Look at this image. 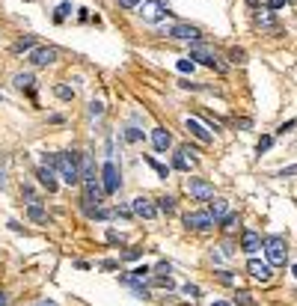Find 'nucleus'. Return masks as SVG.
<instances>
[{
  "mask_svg": "<svg viewBox=\"0 0 297 306\" xmlns=\"http://www.w3.org/2000/svg\"><path fill=\"white\" fill-rule=\"evenodd\" d=\"M54 158H57L54 170L62 176V182H68V184H77V182H80V167H77V158H74L71 152H57Z\"/></svg>",
  "mask_w": 297,
  "mask_h": 306,
  "instance_id": "f257e3e1",
  "label": "nucleus"
},
{
  "mask_svg": "<svg viewBox=\"0 0 297 306\" xmlns=\"http://www.w3.org/2000/svg\"><path fill=\"white\" fill-rule=\"evenodd\" d=\"M262 250H265V256H268V265H271V268H280V265H286V259H289L286 241H283L280 235H268V238L262 241Z\"/></svg>",
  "mask_w": 297,
  "mask_h": 306,
  "instance_id": "f03ea898",
  "label": "nucleus"
},
{
  "mask_svg": "<svg viewBox=\"0 0 297 306\" xmlns=\"http://www.w3.org/2000/svg\"><path fill=\"white\" fill-rule=\"evenodd\" d=\"M190 60H199V62L208 65V68L226 71V65L220 62V57L214 54V48H208V45H202V42H193V48H190Z\"/></svg>",
  "mask_w": 297,
  "mask_h": 306,
  "instance_id": "7ed1b4c3",
  "label": "nucleus"
},
{
  "mask_svg": "<svg viewBox=\"0 0 297 306\" xmlns=\"http://www.w3.org/2000/svg\"><path fill=\"white\" fill-rule=\"evenodd\" d=\"M184 226L193 229V232H208V229H214L217 223H214V217H211L208 211H187V214H184Z\"/></svg>",
  "mask_w": 297,
  "mask_h": 306,
  "instance_id": "20e7f679",
  "label": "nucleus"
},
{
  "mask_svg": "<svg viewBox=\"0 0 297 306\" xmlns=\"http://www.w3.org/2000/svg\"><path fill=\"white\" fill-rule=\"evenodd\" d=\"M140 15H143V21H161L164 15H167V6H164V0H143L140 3Z\"/></svg>",
  "mask_w": 297,
  "mask_h": 306,
  "instance_id": "39448f33",
  "label": "nucleus"
},
{
  "mask_svg": "<svg viewBox=\"0 0 297 306\" xmlns=\"http://www.w3.org/2000/svg\"><path fill=\"white\" fill-rule=\"evenodd\" d=\"M187 193L196 196L199 202H208V199H214V184H208L205 179H190L187 182Z\"/></svg>",
  "mask_w": 297,
  "mask_h": 306,
  "instance_id": "423d86ee",
  "label": "nucleus"
},
{
  "mask_svg": "<svg viewBox=\"0 0 297 306\" xmlns=\"http://www.w3.org/2000/svg\"><path fill=\"white\" fill-rule=\"evenodd\" d=\"M54 60H57V48L39 45V48H33V51H30V62H33L36 68H45V65H51Z\"/></svg>",
  "mask_w": 297,
  "mask_h": 306,
  "instance_id": "0eeeda50",
  "label": "nucleus"
},
{
  "mask_svg": "<svg viewBox=\"0 0 297 306\" xmlns=\"http://www.w3.org/2000/svg\"><path fill=\"white\" fill-rule=\"evenodd\" d=\"M101 179H104V193H116L119 190V170H116V164L113 161H107L104 164V170H101Z\"/></svg>",
  "mask_w": 297,
  "mask_h": 306,
  "instance_id": "6e6552de",
  "label": "nucleus"
},
{
  "mask_svg": "<svg viewBox=\"0 0 297 306\" xmlns=\"http://www.w3.org/2000/svg\"><path fill=\"white\" fill-rule=\"evenodd\" d=\"M131 211H134L137 217H143V220H152V217H158V205H155L152 199H146V196H137V199L131 202Z\"/></svg>",
  "mask_w": 297,
  "mask_h": 306,
  "instance_id": "1a4fd4ad",
  "label": "nucleus"
},
{
  "mask_svg": "<svg viewBox=\"0 0 297 306\" xmlns=\"http://www.w3.org/2000/svg\"><path fill=\"white\" fill-rule=\"evenodd\" d=\"M247 274H250L256 283H268V280L274 277L271 265H268V262H259V259H250V262H247Z\"/></svg>",
  "mask_w": 297,
  "mask_h": 306,
  "instance_id": "9d476101",
  "label": "nucleus"
},
{
  "mask_svg": "<svg viewBox=\"0 0 297 306\" xmlns=\"http://www.w3.org/2000/svg\"><path fill=\"white\" fill-rule=\"evenodd\" d=\"M167 36L181 39V42H196V39H199V30H196V27H190V24H173V27L167 30Z\"/></svg>",
  "mask_w": 297,
  "mask_h": 306,
  "instance_id": "9b49d317",
  "label": "nucleus"
},
{
  "mask_svg": "<svg viewBox=\"0 0 297 306\" xmlns=\"http://www.w3.org/2000/svg\"><path fill=\"white\" fill-rule=\"evenodd\" d=\"M196 152H190L187 146H181L178 152H176V158H173V167L176 170H181V173H190L193 170V164H196V158H193Z\"/></svg>",
  "mask_w": 297,
  "mask_h": 306,
  "instance_id": "f8f14e48",
  "label": "nucleus"
},
{
  "mask_svg": "<svg viewBox=\"0 0 297 306\" xmlns=\"http://www.w3.org/2000/svg\"><path fill=\"white\" fill-rule=\"evenodd\" d=\"M241 250L250 253V256L259 253V250H262V235L253 232V229H244V232H241Z\"/></svg>",
  "mask_w": 297,
  "mask_h": 306,
  "instance_id": "ddd939ff",
  "label": "nucleus"
},
{
  "mask_svg": "<svg viewBox=\"0 0 297 306\" xmlns=\"http://www.w3.org/2000/svg\"><path fill=\"white\" fill-rule=\"evenodd\" d=\"M187 131H190L199 143H211V131H208V128L196 119V116H187Z\"/></svg>",
  "mask_w": 297,
  "mask_h": 306,
  "instance_id": "4468645a",
  "label": "nucleus"
},
{
  "mask_svg": "<svg viewBox=\"0 0 297 306\" xmlns=\"http://www.w3.org/2000/svg\"><path fill=\"white\" fill-rule=\"evenodd\" d=\"M152 146H155L158 152H167V149L173 146V134H170L167 128H155V131H152Z\"/></svg>",
  "mask_w": 297,
  "mask_h": 306,
  "instance_id": "2eb2a0df",
  "label": "nucleus"
},
{
  "mask_svg": "<svg viewBox=\"0 0 297 306\" xmlns=\"http://www.w3.org/2000/svg\"><path fill=\"white\" fill-rule=\"evenodd\" d=\"M36 176H39V184H42V187H48V193H54V190H57V176H54V170L39 167V170H36Z\"/></svg>",
  "mask_w": 297,
  "mask_h": 306,
  "instance_id": "dca6fc26",
  "label": "nucleus"
},
{
  "mask_svg": "<svg viewBox=\"0 0 297 306\" xmlns=\"http://www.w3.org/2000/svg\"><path fill=\"white\" fill-rule=\"evenodd\" d=\"M208 214L214 217V223H220V220L229 214V205H226V199H211V205H208Z\"/></svg>",
  "mask_w": 297,
  "mask_h": 306,
  "instance_id": "f3484780",
  "label": "nucleus"
},
{
  "mask_svg": "<svg viewBox=\"0 0 297 306\" xmlns=\"http://www.w3.org/2000/svg\"><path fill=\"white\" fill-rule=\"evenodd\" d=\"M80 182H95V173H92V161H89V155H80Z\"/></svg>",
  "mask_w": 297,
  "mask_h": 306,
  "instance_id": "a211bd4d",
  "label": "nucleus"
},
{
  "mask_svg": "<svg viewBox=\"0 0 297 306\" xmlns=\"http://www.w3.org/2000/svg\"><path fill=\"white\" fill-rule=\"evenodd\" d=\"M27 214H30V220H36V223H51V214H48L42 205H36V202L30 205V211H27Z\"/></svg>",
  "mask_w": 297,
  "mask_h": 306,
  "instance_id": "6ab92c4d",
  "label": "nucleus"
},
{
  "mask_svg": "<svg viewBox=\"0 0 297 306\" xmlns=\"http://www.w3.org/2000/svg\"><path fill=\"white\" fill-rule=\"evenodd\" d=\"M12 83H15V89H27V92H30V89H33V74H30V71L15 74V80H12Z\"/></svg>",
  "mask_w": 297,
  "mask_h": 306,
  "instance_id": "aec40b11",
  "label": "nucleus"
},
{
  "mask_svg": "<svg viewBox=\"0 0 297 306\" xmlns=\"http://www.w3.org/2000/svg\"><path fill=\"white\" fill-rule=\"evenodd\" d=\"M143 161H146V164H149V167H152V170H155V173H158V176H161V179H167V176H170V170H167V167H164V164H158V161H155V158H152V155H146V158H143Z\"/></svg>",
  "mask_w": 297,
  "mask_h": 306,
  "instance_id": "412c9836",
  "label": "nucleus"
},
{
  "mask_svg": "<svg viewBox=\"0 0 297 306\" xmlns=\"http://www.w3.org/2000/svg\"><path fill=\"white\" fill-rule=\"evenodd\" d=\"M158 211L173 214V211H176V199H173V196H161V199H158Z\"/></svg>",
  "mask_w": 297,
  "mask_h": 306,
  "instance_id": "4be33fe9",
  "label": "nucleus"
},
{
  "mask_svg": "<svg viewBox=\"0 0 297 306\" xmlns=\"http://www.w3.org/2000/svg\"><path fill=\"white\" fill-rule=\"evenodd\" d=\"M33 48H36L33 36H24V39H18V42L12 45V51H33Z\"/></svg>",
  "mask_w": 297,
  "mask_h": 306,
  "instance_id": "5701e85b",
  "label": "nucleus"
},
{
  "mask_svg": "<svg viewBox=\"0 0 297 306\" xmlns=\"http://www.w3.org/2000/svg\"><path fill=\"white\" fill-rule=\"evenodd\" d=\"M235 304H238V306H256V301H253V295H250V292H244V289H241V292H235Z\"/></svg>",
  "mask_w": 297,
  "mask_h": 306,
  "instance_id": "b1692460",
  "label": "nucleus"
},
{
  "mask_svg": "<svg viewBox=\"0 0 297 306\" xmlns=\"http://www.w3.org/2000/svg\"><path fill=\"white\" fill-rule=\"evenodd\" d=\"M68 15H71V3H59L57 12H54V21H65Z\"/></svg>",
  "mask_w": 297,
  "mask_h": 306,
  "instance_id": "393cba45",
  "label": "nucleus"
},
{
  "mask_svg": "<svg viewBox=\"0 0 297 306\" xmlns=\"http://www.w3.org/2000/svg\"><path fill=\"white\" fill-rule=\"evenodd\" d=\"M54 92H57V98H62V101H71V98H74V89H71V86H65V83H59Z\"/></svg>",
  "mask_w": 297,
  "mask_h": 306,
  "instance_id": "a878e982",
  "label": "nucleus"
},
{
  "mask_svg": "<svg viewBox=\"0 0 297 306\" xmlns=\"http://www.w3.org/2000/svg\"><path fill=\"white\" fill-rule=\"evenodd\" d=\"M256 24H259V27H274V15H271V12H259V15H256Z\"/></svg>",
  "mask_w": 297,
  "mask_h": 306,
  "instance_id": "bb28decb",
  "label": "nucleus"
},
{
  "mask_svg": "<svg viewBox=\"0 0 297 306\" xmlns=\"http://www.w3.org/2000/svg\"><path fill=\"white\" fill-rule=\"evenodd\" d=\"M220 223H223V229H226V232H232V229L238 226V214H232V211H229V214H226Z\"/></svg>",
  "mask_w": 297,
  "mask_h": 306,
  "instance_id": "cd10ccee",
  "label": "nucleus"
},
{
  "mask_svg": "<svg viewBox=\"0 0 297 306\" xmlns=\"http://www.w3.org/2000/svg\"><path fill=\"white\" fill-rule=\"evenodd\" d=\"M229 57H232V62H247V51L244 48H232Z\"/></svg>",
  "mask_w": 297,
  "mask_h": 306,
  "instance_id": "c85d7f7f",
  "label": "nucleus"
},
{
  "mask_svg": "<svg viewBox=\"0 0 297 306\" xmlns=\"http://www.w3.org/2000/svg\"><path fill=\"white\" fill-rule=\"evenodd\" d=\"M125 140H128V143H140V140H143V131H140V128H128V131H125Z\"/></svg>",
  "mask_w": 297,
  "mask_h": 306,
  "instance_id": "c756f323",
  "label": "nucleus"
},
{
  "mask_svg": "<svg viewBox=\"0 0 297 306\" xmlns=\"http://www.w3.org/2000/svg\"><path fill=\"white\" fill-rule=\"evenodd\" d=\"M140 256H143V250H140V247H128V250L122 253V259H125V262H134V259H140Z\"/></svg>",
  "mask_w": 297,
  "mask_h": 306,
  "instance_id": "7c9ffc66",
  "label": "nucleus"
},
{
  "mask_svg": "<svg viewBox=\"0 0 297 306\" xmlns=\"http://www.w3.org/2000/svg\"><path fill=\"white\" fill-rule=\"evenodd\" d=\"M101 113H104V104H101V101H89V116H92V119H98Z\"/></svg>",
  "mask_w": 297,
  "mask_h": 306,
  "instance_id": "2f4dec72",
  "label": "nucleus"
},
{
  "mask_svg": "<svg viewBox=\"0 0 297 306\" xmlns=\"http://www.w3.org/2000/svg\"><path fill=\"white\" fill-rule=\"evenodd\" d=\"M181 295H184V298H190V301H196V298H199V289L187 283V286H181Z\"/></svg>",
  "mask_w": 297,
  "mask_h": 306,
  "instance_id": "473e14b6",
  "label": "nucleus"
},
{
  "mask_svg": "<svg viewBox=\"0 0 297 306\" xmlns=\"http://www.w3.org/2000/svg\"><path fill=\"white\" fill-rule=\"evenodd\" d=\"M297 176V164H292V167H283L280 170V179H295Z\"/></svg>",
  "mask_w": 297,
  "mask_h": 306,
  "instance_id": "72a5a7b5",
  "label": "nucleus"
},
{
  "mask_svg": "<svg viewBox=\"0 0 297 306\" xmlns=\"http://www.w3.org/2000/svg\"><path fill=\"white\" fill-rule=\"evenodd\" d=\"M271 146H274V137H262V140H259V146H256V149H259V155H262V152H268V149H271Z\"/></svg>",
  "mask_w": 297,
  "mask_h": 306,
  "instance_id": "f704fd0d",
  "label": "nucleus"
},
{
  "mask_svg": "<svg viewBox=\"0 0 297 306\" xmlns=\"http://www.w3.org/2000/svg\"><path fill=\"white\" fill-rule=\"evenodd\" d=\"M193 68H196L193 60H178V71H193Z\"/></svg>",
  "mask_w": 297,
  "mask_h": 306,
  "instance_id": "c9c22d12",
  "label": "nucleus"
},
{
  "mask_svg": "<svg viewBox=\"0 0 297 306\" xmlns=\"http://www.w3.org/2000/svg\"><path fill=\"white\" fill-rule=\"evenodd\" d=\"M217 280H220V283H226V286H235V277H232L229 271H220V274H217Z\"/></svg>",
  "mask_w": 297,
  "mask_h": 306,
  "instance_id": "e433bc0d",
  "label": "nucleus"
},
{
  "mask_svg": "<svg viewBox=\"0 0 297 306\" xmlns=\"http://www.w3.org/2000/svg\"><path fill=\"white\" fill-rule=\"evenodd\" d=\"M155 286H161V289L170 292V289H173V280H170V277H155Z\"/></svg>",
  "mask_w": 297,
  "mask_h": 306,
  "instance_id": "4c0bfd02",
  "label": "nucleus"
},
{
  "mask_svg": "<svg viewBox=\"0 0 297 306\" xmlns=\"http://www.w3.org/2000/svg\"><path fill=\"white\" fill-rule=\"evenodd\" d=\"M292 128H297V119H289V122H283V125H280V134H286V131H292Z\"/></svg>",
  "mask_w": 297,
  "mask_h": 306,
  "instance_id": "58836bf2",
  "label": "nucleus"
},
{
  "mask_svg": "<svg viewBox=\"0 0 297 306\" xmlns=\"http://www.w3.org/2000/svg\"><path fill=\"white\" fill-rule=\"evenodd\" d=\"M286 3H292V0H268V9H283Z\"/></svg>",
  "mask_w": 297,
  "mask_h": 306,
  "instance_id": "ea45409f",
  "label": "nucleus"
},
{
  "mask_svg": "<svg viewBox=\"0 0 297 306\" xmlns=\"http://www.w3.org/2000/svg\"><path fill=\"white\" fill-rule=\"evenodd\" d=\"M140 3H143V0H119L122 9H134V6H140Z\"/></svg>",
  "mask_w": 297,
  "mask_h": 306,
  "instance_id": "a19ab883",
  "label": "nucleus"
},
{
  "mask_svg": "<svg viewBox=\"0 0 297 306\" xmlns=\"http://www.w3.org/2000/svg\"><path fill=\"white\" fill-rule=\"evenodd\" d=\"M235 125H238V128H253V122H250V119H235Z\"/></svg>",
  "mask_w": 297,
  "mask_h": 306,
  "instance_id": "79ce46f5",
  "label": "nucleus"
},
{
  "mask_svg": "<svg viewBox=\"0 0 297 306\" xmlns=\"http://www.w3.org/2000/svg\"><path fill=\"white\" fill-rule=\"evenodd\" d=\"M9 304V301H6V295H3V292H0V306H6Z\"/></svg>",
  "mask_w": 297,
  "mask_h": 306,
  "instance_id": "37998d69",
  "label": "nucleus"
},
{
  "mask_svg": "<svg viewBox=\"0 0 297 306\" xmlns=\"http://www.w3.org/2000/svg\"><path fill=\"white\" fill-rule=\"evenodd\" d=\"M39 306H57V304H54V301H42Z\"/></svg>",
  "mask_w": 297,
  "mask_h": 306,
  "instance_id": "c03bdc74",
  "label": "nucleus"
},
{
  "mask_svg": "<svg viewBox=\"0 0 297 306\" xmlns=\"http://www.w3.org/2000/svg\"><path fill=\"white\" fill-rule=\"evenodd\" d=\"M211 306H232V304H226V301H217V304H211Z\"/></svg>",
  "mask_w": 297,
  "mask_h": 306,
  "instance_id": "a18cd8bd",
  "label": "nucleus"
},
{
  "mask_svg": "<svg viewBox=\"0 0 297 306\" xmlns=\"http://www.w3.org/2000/svg\"><path fill=\"white\" fill-rule=\"evenodd\" d=\"M247 3H250V6H259V0H247Z\"/></svg>",
  "mask_w": 297,
  "mask_h": 306,
  "instance_id": "49530a36",
  "label": "nucleus"
},
{
  "mask_svg": "<svg viewBox=\"0 0 297 306\" xmlns=\"http://www.w3.org/2000/svg\"><path fill=\"white\" fill-rule=\"evenodd\" d=\"M295 277H297V265H295Z\"/></svg>",
  "mask_w": 297,
  "mask_h": 306,
  "instance_id": "de8ad7c7",
  "label": "nucleus"
}]
</instances>
